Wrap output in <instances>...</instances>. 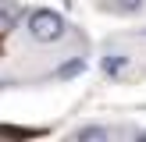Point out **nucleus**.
Masks as SVG:
<instances>
[{
  "instance_id": "obj_1",
  "label": "nucleus",
  "mask_w": 146,
  "mask_h": 142,
  "mask_svg": "<svg viewBox=\"0 0 146 142\" xmlns=\"http://www.w3.org/2000/svg\"><path fill=\"white\" fill-rule=\"evenodd\" d=\"M64 18L57 11H50V7H39V11L29 14V36H32L36 43H57L64 36Z\"/></svg>"
},
{
  "instance_id": "obj_2",
  "label": "nucleus",
  "mask_w": 146,
  "mask_h": 142,
  "mask_svg": "<svg viewBox=\"0 0 146 142\" xmlns=\"http://www.w3.org/2000/svg\"><path fill=\"white\" fill-rule=\"evenodd\" d=\"M100 68H104L107 78H121L128 68H132V57H128V53H107L104 60H100Z\"/></svg>"
},
{
  "instance_id": "obj_3",
  "label": "nucleus",
  "mask_w": 146,
  "mask_h": 142,
  "mask_svg": "<svg viewBox=\"0 0 146 142\" xmlns=\"http://www.w3.org/2000/svg\"><path fill=\"white\" fill-rule=\"evenodd\" d=\"M75 139H78V142H107V139H111V131L100 128V124H86V128H78V131H75Z\"/></svg>"
},
{
  "instance_id": "obj_4",
  "label": "nucleus",
  "mask_w": 146,
  "mask_h": 142,
  "mask_svg": "<svg viewBox=\"0 0 146 142\" xmlns=\"http://www.w3.org/2000/svg\"><path fill=\"white\" fill-rule=\"evenodd\" d=\"M39 128H14V124H0V139H36Z\"/></svg>"
},
{
  "instance_id": "obj_5",
  "label": "nucleus",
  "mask_w": 146,
  "mask_h": 142,
  "mask_svg": "<svg viewBox=\"0 0 146 142\" xmlns=\"http://www.w3.org/2000/svg\"><path fill=\"white\" fill-rule=\"evenodd\" d=\"M78 71H86V60H71V64H61V68H57V78H71V75H78Z\"/></svg>"
},
{
  "instance_id": "obj_6",
  "label": "nucleus",
  "mask_w": 146,
  "mask_h": 142,
  "mask_svg": "<svg viewBox=\"0 0 146 142\" xmlns=\"http://www.w3.org/2000/svg\"><path fill=\"white\" fill-rule=\"evenodd\" d=\"M143 4H146V0H114V7H118L121 14H135V11H143Z\"/></svg>"
},
{
  "instance_id": "obj_7",
  "label": "nucleus",
  "mask_w": 146,
  "mask_h": 142,
  "mask_svg": "<svg viewBox=\"0 0 146 142\" xmlns=\"http://www.w3.org/2000/svg\"><path fill=\"white\" fill-rule=\"evenodd\" d=\"M139 139H146V131H139Z\"/></svg>"
}]
</instances>
